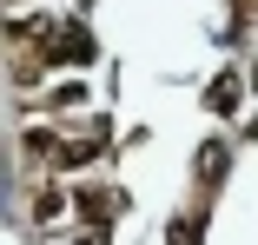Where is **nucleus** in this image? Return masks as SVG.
Listing matches in <instances>:
<instances>
[]
</instances>
